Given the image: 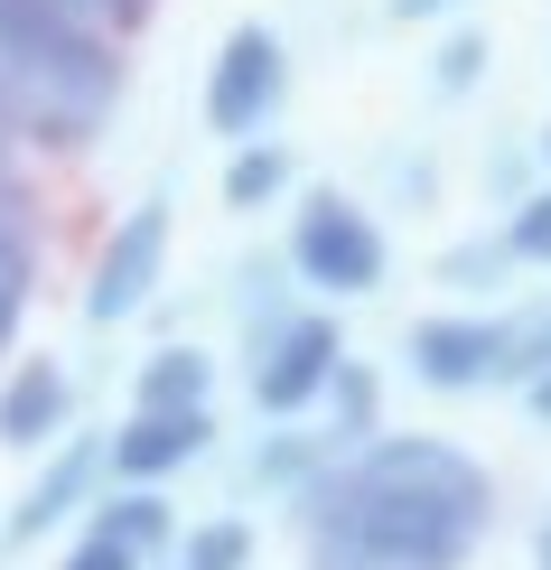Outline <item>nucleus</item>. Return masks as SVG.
<instances>
[{
	"mask_svg": "<svg viewBox=\"0 0 551 570\" xmlns=\"http://www.w3.org/2000/svg\"><path fill=\"white\" fill-rule=\"evenodd\" d=\"M291 505H299L308 542L337 533V542L402 552V561H421V570H459L476 552V533L495 524V478L468 459L459 440L374 431V440H355L346 459H327Z\"/></svg>",
	"mask_w": 551,
	"mask_h": 570,
	"instance_id": "f257e3e1",
	"label": "nucleus"
},
{
	"mask_svg": "<svg viewBox=\"0 0 551 570\" xmlns=\"http://www.w3.org/2000/svg\"><path fill=\"white\" fill-rule=\"evenodd\" d=\"M122 94V57L104 29H85L57 0H0V104L10 131L47 140V150H76L94 140V122Z\"/></svg>",
	"mask_w": 551,
	"mask_h": 570,
	"instance_id": "f03ea898",
	"label": "nucleus"
},
{
	"mask_svg": "<svg viewBox=\"0 0 551 570\" xmlns=\"http://www.w3.org/2000/svg\"><path fill=\"white\" fill-rule=\"evenodd\" d=\"M383 225L365 216L355 197H337V187H318V197L291 216V272H299V291H318V299H365L383 291Z\"/></svg>",
	"mask_w": 551,
	"mask_h": 570,
	"instance_id": "7ed1b4c3",
	"label": "nucleus"
},
{
	"mask_svg": "<svg viewBox=\"0 0 551 570\" xmlns=\"http://www.w3.org/2000/svg\"><path fill=\"white\" fill-rule=\"evenodd\" d=\"M281 104H291V47H281V29L244 19L206 66V131L215 140H253V131L281 122Z\"/></svg>",
	"mask_w": 551,
	"mask_h": 570,
	"instance_id": "20e7f679",
	"label": "nucleus"
},
{
	"mask_svg": "<svg viewBox=\"0 0 551 570\" xmlns=\"http://www.w3.org/2000/svg\"><path fill=\"white\" fill-rule=\"evenodd\" d=\"M337 318L327 308H291V318H272V327H253V402L272 421H299L308 402L327 393V374H337Z\"/></svg>",
	"mask_w": 551,
	"mask_h": 570,
	"instance_id": "39448f33",
	"label": "nucleus"
},
{
	"mask_svg": "<svg viewBox=\"0 0 551 570\" xmlns=\"http://www.w3.org/2000/svg\"><path fill=\"white\" fill-rule=\"evenodd\" d=\"M159 272H169V197H140L122 225L104 234V253H94V281H85V318L94 327H122L150 308Z\"/></svg>",
	"mask_w": 551,
	"mask_h": 570,
	"instance_id": "423d86ee",
	"label": "nucleus"
},
{
	"mask_svg": "<svg viewBox=\"0 0 551 570\" xmlns=\"http://www.w3.org/2000/svg\"><path fill=\"white\" fill-rule=\"evenodd\" d=\"M206 449H215L206 402H131V421L104 440V468L122 487H159V478H178V468H197Z\"/></svg>",
	"mask_w": 551,
	"mask_h": 570,
	"instance_id": "0eeeda50",
	"label": "nucleus"
},
{
	"mask_svg": "<svg viewBox=\"0 0 551 570\" xmlns=\"http://www.w3.org/2000/svg\"><path fill=\"white\" fill-rule=\"evenodd\" d=\"M402 355H412V384L430 393H486L505 365V318H421Z\"/></svg>",
	"mask_w": 551,
	"mask_h": 570,
	"instance_id": "6e6552de",
	"label": "nucleus"
},
{
	"mask_svg": "<svg viewBox=\"0 0 551 570\" xmlns=\"http://www.w3.org/2000/svg\"><path fill=\"white\" fill-rule=\"evenodd\" d=\"M94 487H104V440H47V468L29 478V495H19V514H10V542L57 533L76 505H94Z\"/></svg>",
	"mask_w": 551,
	"mask_h": 570,
	"instance_id": "1a4fd4ad",
	"label": "nucleus"
},
{
	"mask_svg": "<svg viewBox=\"0 0 551 570\" xmlns=\"http://www.w3.org/2000/svg\"><path fill=\"white\" fill-rule=\"evenodd\" d=\"M66 421H76V384H66L57 355L10 365V384H0V449H47V440H66Z\"/></svg>",
	"mask_w": 551,
	"mask_h": 570,
	"instance_id": "9d476101",
	"label": "nucleus"
},
{
	"mask_svg": "<svg viewBox=\"0 0 551 570\" xmlns=\"http://www.w3.org/2000/svg\"><path fill=\"white\" fill-rule=\"evenodd\" d=\"M85 533H104V542H122V552H169V533H178V514H169V495L159 487H122V495H104L94 505V524Z\"/></svg>",
	"mask_w": 551,
	"mask_h": 570,
	"instance_id": "9b49d317",
	"label": "nucleus"
},
{
	"mask_svg": "<svg viewBox=\"0 0 551 570\" xmlns=\"http://www.w3.org/2000/svg\"><path fill=\"white\" fill-rule=\"evenodd\" d=\"M318 402H327V431H318L327 449H355V440L383 431V421H374L383 412V384H374V365H355V355H337V374H327Z\"/></svg>",
	"mask_w": 551,
	"mask_h": 570,
	"instance_id": "f8f14e48",
	"label": "nucleus"
},
{
	"mask_svg": "<svg viewBox=\"0 0 551 570\" xmlns=\"http://www.w3.org/2000/svg\"><path fill=\"white\" fill-rule=\"evenodd\" d=\"M291 197V150L281 140H234V159H225V206L234 216H262V206H281Z\"/></svg>",
	"mask_w": 551,
	"mask_h": 570,
	"instance_id": "ddd939ff",
	"label": "nucleus"
},
{
	"mask_svg": "<svg viewBox=\"0 0 551 570\" xmlns=\"http://www.w3.org/2000/svg\"><path fill=\"white\" fill-rule=\"evenodd\" d=\"M206 393H215V365L197 346H159L140 365V384H131V402H206Z\"/></svg>",
	"mask_w": 551,
	"mask_h": 570,
	"instance_id": "4468645a",
	"label": "nucleus"
},
{
	"mask_svg": "<svg viewBox=\"0 0 551 570\" xmlns=\"http://www.w3.org/2000/svg\"><path fill=\"white\" fill-rule=\"evenodd\" d=\"M178 570H253V524L244 514H215L178 542Z\"/></svg>",
	"mask_w": 551,
	"mask_h": 570,
	"instance_id": "2eb2a0df",
	"label": "nucleus"
},
{
	"mask_svg": "<svg viewBox=\"0 0 551 570\" xmlns=\"http://www.w3.org/2000/svg\"><path fill=\"white\" fill-rule=\"evenodd\" d=\"M29 281H38V253H29V234L0 216V346H10L19 318H29Z\"/></svg>",
	"mask_w": 551,
	"mask_h": 570,
	"instance_id": "dca6fc26",
	"label": "nucleus"
},
{
	"mask_svg": "<svg viewBox=\"0 0 551 570\" xmlns=\"http://www.w3.org/2000/svg\"><path fill=\"white\" fill-rule=\"evenodd\" d=\"M542 365H551V299L505 318V365H495V384H523V374H542Z\"/></svg>",
	"mask_w": 551,
	"mask_h": 570,
	"instance_id": "f3484780",
	"label": "nucleus"
},
{
	"mask_svg": "<svg viewBox=\"0 0 551 570\" xmlns=\"http://www.w3.org/2000/svg\"><path fill=\"white\" fill-rule=\"evenodd\" d=\"M505 253L551 272V187H523V197L505 206Z\"/></svg>",
	"mask_w": 551,
	"mask_h": 570,
	"instance_id": "a211bd4d",
	"label": "nucleus"
},
{
	"mask_svg": "<svg viewBox=\"0 0 551 570\" xmlns=\"http://www.w3.org/2000/svg\"><path fill=\"white\" fill-rule=\"evenodd\" d=\"M495 66V47H486V29H459V38H440V66H430V85L440 94H476V76Z\"/></svg>",
	"mask_w": 551,
	"mask_h": 570,
	"instance_id": "6ab92c4d",
	"label": "nucleus"
},
{
	"mask_svg": "<svg viewBox=\"0 0 551 570\" xmlns=\"http://www.w3.org/2000/svg\"><path fill=\"white\" fill-rule=\"evenodd\" d=\"M505 272H514L505 234H495V244H459V253H449V263H440V281H449V291H495V281H505Z\"/></svg>",
	"mask_w": 551,
	"mask_h": 570,
	"instance_id": "aec40b11",
	"label": "nucleus"
},
{
	"mask_svg": "<svg viewBox=\"0 0 551 570\" xmlns=\"http://www.w3.org/2000/svg\"><path fill=\"white\" fill-rule=\"evenodd\" d=\"M308 570H421V561H402V552H374V542H337V533H318Z\"/></svg>",
	"mask_w": 551,
	"mask_h": 570,
	"instance_id": "412c9836",
	"label": "nucleus"
},
{
	"mask_svg": "<svg viewBox=\"0 0 551 570\" xmlns=\"http://www.w3.org/2000/svg\"><path fill=\"white\" fill-rule=\"evenodd\" d=\"M57 10H76V19H85V29H104V38H131V29H140V19H150V10H159V0H57Z\"/></svg>",
	"mask_w": 551,
	"mask_h": 570,
	"instance_id": "4be33fe9",
	"label": "nucleus"
},
{
	"mask_svg": "<svg viewBox=\"0 0 551 570\" xmlns=\"http://www.w3.org/2000/svg\"><path fill=\"white\" fill-rule=\"evenodd\" d=\"M66 570H150L140 552H122V542H104V533H85L76 552H66Z\"/></svg>",
	"mask_w": 551,
	"mask_h": 570,
	"instance_id": "5701e85b",
	"label": "nucleus"
},
{
	"mask_svg": "<svg viewBox=\"0 0 551 570\" xmlns=\"http://www.w3.org/2000/svg\"><path fill=\"white\" fill-rule=\"evenodd\" d=\"M523 412H533V431H551V365L523 374Z\"/></svg>",
	"mask_w": 551,
	"mask_h": 570,
	"instance_id": "b1692460",
	"label": "nucleus"
},
{
	"mask_svg": "<svg viewBox=\"0 0 551 570\" xmlns=\"http://www.w3.org/2000/svg\"><path fill=\"white\" fill-rule=\"evenodd\" d=\"M449 10H468V0H393V19H449Z\"/></svg>",
	"mask_w": 551,
	"mask_h": 570,
	"instance_id": "393cba45",
	"label": "nucleus"
},
{
	"mask_svg": "<svg viewBox=\"0 0 551 570\" xmlns=\"http://www.w3.org/2000/svg\"><path fill=\"white\" fill-rule=\"evenodd\" d=\"M533 570H551V524H542V533H533Z\"/></svg>",
	"mask_w": 551,
	"mask_h": 570,
	"instance_id": "a878e982",
	"label": "nucleus"
},
{
	"mask_svg": "<svg viewBox=\"0 0 551 570\" xmlns=\"http://www.w3.org/2000/svg\"><path fill=\"white\" fill-rule=\"evenodd\" d=\"M10 206H19V187H10V169H0V216H10Z\"/></svg>",
	"mask_w": 551,
	"mask_h": 570,
	"instance_id": "bb28decb",
	"label": "nucleus"
},
{
	"mask_svg": "<svg viewBox=\"0 0 551 570\" xmlns=\"http://www.w3.org/2000/svg\"><path fill=\"white\" fill-rule=\"evenodd\" d=\"M0 140H10V104H0Z\"/></svg>",
	"mask_w": 551,
	"mask_h": 570,
	"instance_id": "cd10ccee",
	"label": "nucleus"
},
{
	"mask_svg": "<svg viewBox=\"0 0 551 570\" xmlns=\"http://www.w3.org/2000/svg\"><path fill=\"white\" fill-rule=\"evenodd\" d=\"M542 169H551V131H542Z\"/></svg>",
	"mask_w": 551,
	"mask_h": 570,
	"instance_id": "c85d7f7f",
	"label": "nucleus"
}]
</instances>
